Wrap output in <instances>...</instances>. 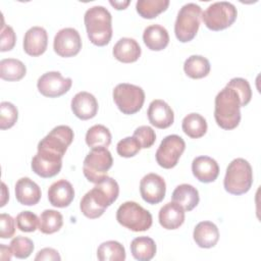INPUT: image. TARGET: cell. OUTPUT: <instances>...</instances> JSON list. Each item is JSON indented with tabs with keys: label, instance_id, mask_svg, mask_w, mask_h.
I'll return each mask as SVG.
<instances>
[{
	"label": "cell",
	"instance_id": "cell-1",
	"mask_svg": "<svg viewBox=\"0 0 261 261\" xmlns=\"http://www.w3.org/2000/svg\"><path fill=\"white\" fill-rule=\"evenodd\" d=\"M118 194L119 186L117 181L110 176H106L84 195L80 203V209L86 217L98 218L103 215L107 207L116 201Z\"/></svg>",
	"mask_w": 261,
	"mask_h": 261
},
{
	"label": "cell",
	"instance_id": "cell-2",
	"mask_svg": "<svg viewBox=\"0 0 261 261\" xmlns=\"http://www.w3.org/2000/svg\"><path fill=\"white\" fill-rule=\"evenodd\" d=\"M214 118L223 129H233L241 121L242 102L236 90L225 86L215 97Z\"/></svg>",
	"mask_w": 261,
	"mask_h": 261
},
{
	"label": "cell",
	"instance_id": "cell-3",
	"mask_svg": "<svg viewBox=\"0 0 261 261\" xmlns=\"http://www.w3.org/2000/svg\"><path fill=\"white\" fill-rule=\"evenodd\" d=\"M87 35L96 46L107 45L112 37V16L104 6L90 7L84 16Z\"/></svg>",
	"mask_w": 261,
	"mask_h": 261
},
{
	"label": "cell",
	"instance_id": "cell-4",
	"mask_svg": "<svg viewBox=\"0 0 261 261\" xmlns=\"http://www.w3.org/2000/svg\"><path fill=\"white\" fill-rule=\"evenodd\" d=\"M253 184V170L250 163L244 158L233 159L227 166L223 186L226 192L232 195L247 193Z\"/></svg>",
	"mask_w": 261,
	"mask_h": 261
},
{
	"label": "cell",
	"instance_id": "cell-5",
	"mask_svg": "<svg viewBox=\"0 0 261 261\" xmlns=\"http://www.w3.org/2000/svg\"><path fill=\"white\" fill-rule=\"evenodd\" d=\"M116 220L133 231H146L153 222L152 214L134 201L122 203L116 211Z\"/></svg>",
	"mask_w": 261,
	"mask_h": 261
},
{
	"label": "cell",
	"instance_id": "cell-6",
	"mask_svg": "<svg viewBox=\"0 0 261 261\" xmlns=\"http://www.w3.org/2000/svg\"><path fill=\"white\" fill-rule=\"evenodd\" d=\"M202 18V9L196 3H187L178 11L175 23L174 34L181 43L192 41L199 30Z\"/></svg>",
	"mask_w": 261,
	"mask_h": 261
},
{
	"label": "cell",
	"instance_id": "cell-7",
	"mask_svg": "<svg viewBox=\"0 0 261 261\" xmlns=\"http://www.w3.org/2000/svg\"><path fill=\"white\" fill-rule=\"evenodd\" d=\"M73 130L68 125L55 126L38 144V152L56 158H63L68 146L73 141Z\"/></svg>",
	"mask_w": 261,
	"mask_h": 261
},
{
	"label": "cell",
	"instance_id": "cell-8",
	"mask_svg": "<svg viewBox=\"0 0 261 261\" xmlns=\"http://www.w3.org/2000/svg\"><path fill=\"white\" fill-rule=\"evenodd\" d=\"M238 16L236 6L227 1H218L210 4L202 12V20L211 31H221L230 27Z\"/></svg>",
	"mask_w": 261,
	"mask_h": 261
},
{
	"label": "cell",
	"instance_id": "cell-9",
	"mask_svg": "<svg viewBox=\"0 0 261 261\" xmlns=\"http://www.w3.org/2000/svg\"><path fill=\"white\" fill-rule=\"evenodd\" d=\"M112 164V155L107 148L92 149L85 157L83 172L89 181L97 184L107 176V172Z\"/></svg>",
	"mask_w": 261,
	"mask_h": 261
},
{
	"label": "cell",
	"instance_id": "cell-10",
	"mask_svg": "<svg viewBox=\"0 0 261 261\" xmlns=\"http://www.w3.org/2000/svg\"><path fill=\"white\" fill-rule=\"evenodd\" d=\"M113 100L123 114H135L143 107L145 92L133 84H118L113 90Z\"/></svg>",
	"mask_w": 261,
	"mask_h": 261
},
{
	"label": "cell",
	"instance_id": "cell-11",
	"mask_svg": "<svg viewBox=\"0 0 261 261\" xmlns=\"http://www.w3.org/2000/svg\"><path fill=\"white\" fill-rule=\"evenodd\" d=\"M186 149L184 139L177 135L166 136L160 143L155 157L157 163L166 169L174 167Z\"/></svg>",
	"mask_w": 261,
	"mask_h": 261
},
{
	"label": "cell",
	"instance_id": "cell-12",
	"mask_svg": "<svg viewBox=\"0 0 261 261\" xmlns=\"http://www.w3.org/2000/svg\"><path fill=\"white\" fill-rule=\"evenodd\" d=\"M72 85L70 77H63L59 71H48L37 82L39 92L49 98H56L67 93Z\"/></svg>",
	"mask_w": 261,
	"mask_h": 261
},
{
	"label": "cell",
	"instance_id": "cell-13",
	"mask_svg": "<svg viewBox=\"0 0 261 261\" xmlns=\"http://www.w3.org/2000/svg\"><path fill=\"white\" fill-rule=\"evenodd\" d=\"M53 48L61 57H72L82 49L80 33L73 28H64L57 32L53 41Z\"/></svg>",
	"mask_w": 261,
	"mask_h": 261
},
{
	"label": "cell",
	"instance_id": "cell-14",
	"mask_svg": "<svg viewBox=\"0 0 261 261\" xmlns=\"http://www.w3.org/2000/svg\"><path fill=\"white\" fill-rule=\"evenodd\" d=\"M140 193L143 200L148 204H158L165 197V180L157 173H148L140 181Z\"/></svg>",
	"mask_w": 261,
	"mask_h": 261
},
{
	"label": "cell",
	"instance_id": "cell-15",
	"mask_svg": "<svg viewBox=\"0 0 261 261\" xmlns=\"http://www.w3.org/2000/svg\"><path fill=\"white\" fill-rule=\"evenodd\" d=\"M98 107L97 99L89 92H79L71 99V110L82 120L91 119L96 116Z\"/></svg>",
	"mask_w": 261,
	"mask_h": 261
},
{
	"label": "cell",
	"instance_id": "cell-16",
	"mask_svg": "<svg viewBox=\"0 0 261 261\" xmlns=\"http://www.w3.org/2000/svg\"><path fill=\"white\" fill-rule=\"evenodd\" d=\"M147 115L151 124L158 128H167L174 120L173 110L161 99H155L150 103Z\"/></svg>",
	"mask_w": 261,
	"mask_h": 261
},
{
	"label": "cell",
	"instance_id": "cell-17",
	"mask_svg": "<svg viewBox=\"0 0 261 261\" xmlns=\"http://www.w3.org/2000/svg\"><path fill=\"white\" fill-rule=\"evenodd\" d=\"M48 45V35L42 27H32L23 37V50L30 56L42 55Z\"/></svg>",
	"mask_w": 261,
	"mask_h": 261
},
{
	"label": "cell",
	"instance_id": "cell-18",
	"mask_svg": "<svg viewBox=\"0 0 261 261\" xmlns=\"http://www.w3.org/2000/svg\"><path fill=\"white\" fill-rule=\"evenodd\" d=\"M74 198V189L66 179H59L53 182L48 190L50 204L57 208L67 207Z\"/></svg>",
	"mask_w": 261,
	"mask_h": 261
},
{
	"label": "cell",
	"instance_id": "cell-19",
	"mask_svg": "<svg viewBox=\"0 0 261 261\" xmlns=\"http://www.w3.org/2000/svg\"><path fill=\"white\" fill-rule=\"evenodd\" d=\"M194 176L201 182H212L219 174L218 163L209 156H198L192 162Z\"/></svg>",
	"mask_w": 261,
	"mask_h": 261
},
{
	"label": "cell",
	"instance_id": "cell-20",
	"mask_svg": "<svg viewBox=\"0 0 261 261\" xmlns=\"http://www.w3.org/2000/svg\"><path fill=\"white\" fill-rule=\"evenodd\" d=\"M33 171L41 177L49 178L59 173L62 167V159L37 152L32 159Z\"/></svg>",
	"mask_w": 261,
	"mask_h": 261
},
{
	"label": "cell",
	"instance_id": "cell-21",
	"mask_svg": "<svg viewBox=\"0 0 261 261\" xmlns=\"http://www.w3.org/2000/svg\"><path fill=\"white\" fill-rule=\"evenodd\" d=\"M42 193L40 187L30 177H21L15 184L16 200L27 206H33L39 203Z\"/></svg>",
	"mask_w": 261,
	"mask_h": 261
},
{
	"label": "cell",
	"instance_id": "cell-22",
	"mask_svg": "<svg viewBox=\"0 0 261 261\" xmlns=\"http://www.w3.org/2000/svg\"><path fill=\"white\" fill-rule=\"evenodd\" d=\"M158 219L165 229H176L185 221V210L175 202H168L159 210Z\"/></svg>",
	"mask_w": 261,
	"mask_h": 261
},
{
	"label": "cell",
	"instance_id": "cell-23",
	"mask_svg": "<svg viewBox=\"0 0 261 261\" xmlns=\"http://www.w3.org/2000/svg\"><path fill=\"white\" fill-rule=\"evenodd\" d=\"M142 50L139 43L132 38L119 39L113 47L112 54L120 62L132 63L139 59Z\"/></svg>",
	"mask_w": 261,
	"mask_h": 261
},
{
	"label": "cell",
	"instance_id": "cell-24",
	"mask_svg": "<svg viewBox=\"0 0 261 261\" xmlns=\"http://www.w3.org/2000/svg\"><path fill=\"white\" fill-rule=\"evenodd\" d=\"M193 238L200 248L209 249L217 244L219 240V230L213 222L201 221L195 226Z\"/></svg>",
	"mask_w": 261,
	"mask_h": 261
},
{
	"label": "cell",
	"instance_id": "cell-25",
	"mask_svg": "<svg viewBox=\"0 0 261 261\" xmlns=\"http://www.w3.org/2000/svg\"><path fill=\"white\" fill-rule=\"evenodd\" d=\"M143 41L148 49L152 51H161L169 43L167 30L160 24H151L144 30Z\"/></svg>",
	"mask_w": 261,
	"mask_h": 261
},
{
	"label": "cell",
	"instance_id": "cell-26",
	"mask_svg": "<svg viewBox=\"0 0 261 261\" xmlns=\"http://www.w3.org/2000/svg\"><path fill=\"white\" fill-rule=\"evenodd\" d=\"M172 201L180 205L185 211L193 210L200 201L198 190L189 184L177 186L172 192Z\"/></svg>",
	"mask_w": 261,
	"mask_h": 261
},
{
	"label": "cell",
	"instance_id": "cell-27",
	"mask_svg": "<svg viewBox=\"0 0 261 261\" xmlns=\"http://www.w3.org/2000/svg\"><path fill=\"white\" fill-rule=\"evenodd\" d=\"M156 244L149 237H138L130 243L133 257L139 261H149L156 254Z\"/></svg>",
	"mask_w": 261,
	"mask_h": 261
},
{
	"label": "cell",
	"instance_id": "cell-28",
	"mask_svg": "<svg viewBox=\"0 0 261 261\" xmlns=\"http://www.w3.org/2000/svg\"><path fill=\"white\" fill-rule=\"evenodd\" d=\"M27 73V67L22 61L15 58H5L0 61V76L8 82L21 80Z\"/></svg>",
	"mask_w": 261,
	"mask_h": 261
},
{
	"label": "cell",
	"instance_id": "cell-29",
	"mask_svg": "<svg viewBox=\"0 0 261 261\" xmlns=\"http://www.w3.org/2000/svg\"><path fill=\"white\" fill-rule=\"evenodd\" d=\"M111 133L103 124L91 126L86 134V143L91 149L107 148L111 143Z\"/></svg>",
	"mask_w": 261,
	"mask_h": 261
},
{
	"label": "cell",
	"instance_id": "cell-30",
	"mask_svg": "<svg viewBox=\"0 0 261 261\" xmlns=\"http://www.w3.org/2000/svg\"><path fill=\"white\" fill-rule=\"evenodd\" d=\"M184 70L191 79H202L210 72V62L204 56L191 55L184 63Z\"/></svg>",
	"mask_w": 261,
	"mask_h": 261
},
{
	"label": "cell",
	"instance_id": "cell-31",
	"mask_svg": "<svg viewBox=\"0 0 261 261\" xmlns=\"http://www.w3.org/2000/svg\"><path fill=\"white\" fill-rule=\"evenodd\" d=\"M181 128L188 137L199 139L207 132V121L199 113H190L184 117Z\"/></svg>",
	"mask_w": 261,
	"mask_h": 261
},
{
	"label": "cell",
	"instance_id": "cell-32",
	"mask_svg": "<svg viewBox=\"0 0 261 261\" xmlns=\"http://www.w3.org/2000/svg\"><path fill=\"white\" fill-rule=\"evenodd\" d=\"M63 224L62 214L53 209L44 210L39 217V227L38 229L45 233L51 234L58 231Z\"/></svg>",
	"mask_w": 261,
	"mask_h": 261
},
{
	"label": "cell",
	"instance_id": "cell-33",
	"mask_svg": "<svg viewBox=\"0 0 261 261\" xmlns=\"http://www.w3.org/2000/svg\"><path fill=\"white\" fill-rule=\"evenodd\" d=\"M97 257L100 261H123L125 250L119 242L107 241L98 247Z\"/></svg>",
	"mask_w": 261,
	"mask_h": 261
},
{
	"label": "cell",
	"instance_id": "cell-34",
	"mask_svg": "<svg viewBox=\"0 0 261 261\" xmlns=\"http://www.w3.org/2000/svg\"><path fill=\"white\" fill-rule=\"evenodd\" d=\"M168 5L169 0H138L136 9L142 17L151 19L165 11Z\"/></svg>",
	"mask_w": 261,
	"mask_h": 261
},
{
	"label": "cell",
	"instance_id": "cell-35",
	"mask_svg": "<svg viewBox=\"0 0 261 261\" xmlns=\"http://www.w3.org/2000/svg\"><path fill=\"white\" fill-rule=\"evenodd\" d=\"M10 249L14 257L18 259H25L28 258L34 251V243L31 239L25 237H15L10 242Z\"/></svg>",
	"mask_w": 261,
	"mask_h": 261
},
{
	"label": "cell",
	"instance_id": "cell-36",
	"mask_svg": "<svg viewBox=\"0 0 261 261\" xmlns=\"http://www.w3.org/2000/svg\"><path fill=\"white\" fill-rule=\"evenodd\" d=\"M18 117L17 108L10 102L3 101L0 103V128L7 129L12 127Z\"/></svg>",
	"mask_w": 261,
	"mask_h": 261
},
{
	"label": "cell",
	"instance_id": "cell-37",
	"mask_svg": "<svg viewBox=\"0 0 261 261\" xmlns=\"http://www.w3.org/2000/svg\"><path fill=\"white\" fill-rule=\"evenodd\" d=\"M226 86L232 88L233 90H236L238 92V94L240 95V98H241L242 107H245L251 101L252 90H251L250 84L247 80H245L243 77H233L227 83Z\"/></svg>",
	"mask_w": 261,
	"mask_h": 261
},
{
	"label": "cell",
	"instance_id": "cell-38",
	"mask_svg": "<svg viewBox=\"0 0 261 261\" xmlns=\"http://www.w3.org/2000/svg\"><path fill=\"white\" fill-rule=\"evenodd\" d=\"M141 145L135 137H126L120 140L116 145V151L119 156L124 158L134 157L141 150Z\"/></svg>",
	"mask_w": 261,
	"mask_h": 261
},
{
	"label": "cell",
	"instance_id": "cell-39",
	"mask_svg": "<svg viewBox=\"0 0 261 261\" xmlns=\"http://www.w3.org/2000/svg\"><path fill=\"white\" fill-rule=\"evenodd\" d=\"M15 220L17 228L24 232H33L39 227V218L31 211H21Z\"/></svg>",
	"mask_w": 261,
	"mask_h": 261
},
{
	"label": "cell",
	"instance_id": "cell-40",
	"mask_svg": "<svg viewBox=\"0 0 261 261\" xmlns=\"http://www.w3.org/2000/svg\"><path fill=\"white\" fill-rule=\"evenodd\" d=\"M141 145V148L147 149L153 146L156 141V134L151 126L141 125L136 128L134 132V136Z\"/></svg>",
	"mask_w": 261,
	"mask_h": 261
},
{
	"label": "cell",
	"instance_id": "cell-41",
	"mask_svg": "<svg viewBox=\"0 0 261 261\" xmlns=\"http://www.w3.org/2000/svg\"><path fill=\"white\" fill-rule=\"evenodd\" d=\"M16 41V36L13 31V29L10 25H6L3 21L1 27V45H0V51H10Z\"/></svg>",
	"mask_w": 261,
	"mask_h": 261
},
{
	"label": "cell",
	"instance_id": "cell-42",
	"mask_svg": "<svg viewBox=\"0 0 261 261\" xmlns=\"http://www.w3.org/2000/svg\"><path fill=\"white\" fill-rule=\"evenodd\" d=\"M15 221L11 215L2 213L0 215V238L9 239L15 232Z\"/></svg>",
	"mask_w": 261,
	"mask_h": 261
},
{
	"label": "cell",
	"instance_id": "cell-43",
	"mask_svg": "<svg viewBox=\"0 0 261 261\" xmlns=\"http://www.w3.org/2000/svg\"><path fill=\"white\" fill-rule=\"evenodd\" d=\"M61 257L58 252L53 248H44L40 250L35 257V260H49V261H60Z\"/></svg>",
	"mask_w": 261,
	"mask_h": 261
},
{
	"label": "cell",
	"instance_id": "cell-44",
	"mask_svg": "<svg viewBox=\"0 0 261 261\" xmlns=\"http://www.w3.org/2000/svg\"><path fill=\"white\" fill-rule=\"evenodd\" d=\"M0 253H1L0 254V259H2V260H10L11 256L13 255L12 252H11L10 247L5 246L4 244L0 245Z\"/></svg>",
	"mask_w": 261,
	"mask_h": 261
},
{
	"label": "cell",
	"instance_id": "cell-45",
	"mask_svg": "<svg viewBox=\"0 0 261 261\" xmlns=\"http://www.w3.org/2000/svg\"><path fill=\"white\" fill-rule=\"evenodd\" d=\"M110 4L112 6H114L116 9L120 10V9H125V7L129 4V1L126 0V1H110Z\"/></svg>",
	"mask_w": 261,
	"mask_h": 261
},
{
	"label": "cell",
	"instance_id": "cell-46",
	"mask_svg": "<svg viewBox=\"0 0 261 261\" xmlns=\"http://www.w3.org/2000/svg\"><path fill=\"white\" fill-rule=\"evenodd\" d=\"M6 191H7L6 185H5L4 182H2V201H1V204H0L1 207H3V206L5 205L7 199L9 198V194H8V193L6 194Z\"/></svg>",
	"mask_w": 261,
	"mask_h": 261
}]
</instances>
